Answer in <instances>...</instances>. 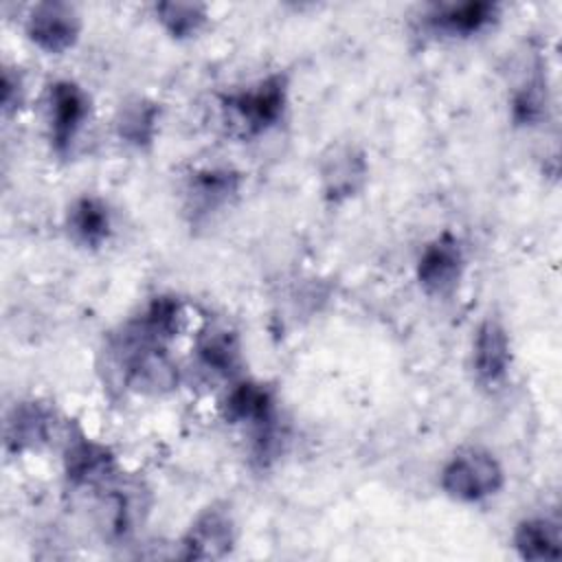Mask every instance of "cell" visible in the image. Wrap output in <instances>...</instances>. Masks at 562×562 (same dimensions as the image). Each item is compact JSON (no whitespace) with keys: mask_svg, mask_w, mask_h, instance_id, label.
Instances as JSON below:
<instances>
[{"mask_svg":"<svg viewBox=\"0 0 562 562\" xmlns=\"http://www.w3.org/2000/svg\"><path fill=\"white\" fill-rule=\"evenodd\" d=\"M288 105V79L281 72L268 75L255 86L224 99L228 121L244 134H261L277 125Z\"/></svg>","mask_w":562,"mask_h":562,"instance_id":"1","label":"cell"},{"mask_svg":"<svg viewBox=\"0 0 562 562\" xmlns=\"http://www.w3.org/2000/svg\"><path fill=\"white\" fill-rule=\"evenodd\" d=\"M224 411L231 422L248 424L257 432V446L261 450L268 448L277 422L274 397L268 386L250 380L235 384L224 400Z\"/></svg>","mask_w":562,"mask_h":562,"instance_id":"4","label":"cell"},{"mask_svg":"<svg viewBox=\"0 0 562 562\" xmlns=\"http://www.w3.org/2000/svg\"><path fill=\"white\" fill-rule=\"evenodd\" d=\"M156 123H158V108L151 101L140 97L121 105L116 114L119 136L134 147H143L151 143L156 134Z\"/></svg>","mask_w":562,"mask_h":562,"instance_id":"16","label":"cell"},{"mask_svg":"<svg viewBox=\"0 0 562 562\" xmlns=\"http://www.w3.org/2000/svg\"><path fill=\"white\" fill-rule=\"evenodd\" d=\"M66 226L75 241L97 248L110 237L112 220H110V211L103 200L83 195V198H77L68 206Z\"/></svg>","mask_w":562,"mask_h":562,"instance_id":"12","label":"cell"},{"mask_svg":"<svg viewBox=\"0 0 562 562\" xmlns=\"http://www.w3.org/2000/svg\"><path fill=\"white\" fill-rule=\"evenodd\" d=\"M514 547L522 560H558L562 555L560 525L542 516L525 518L514 531Z\"/></svg>","mask_w":562,"mask_h":562,"instance_id":"13","label":"cell"},{"mask_svg":"<svg viewBox=\"0 0 562 562\" xmlns=\"http://www.w3.org/2000/svg\"><path fill=\"white\" fill-rule=\"evenodd\" d=\"M22 97V81L18 75H11L9 68H4L2 72V105L9 112L11 108H15L20 103Z\"/></svg>","mask_w":562,"mask_h":562,"instance_id":"20","label":"cell"},{"mask_svg":"<svg viewBox=\"0 0 562 562\" xmlns=\"http://www.w3.org/2000/svg\"><path fill=\"white\" fill-rule=\"evenodd\" d=\"M90 114V97L70 79H59L48 88L50 140L57 151L70 147Z\"/></svg>","mask_w":562,"mask_h":562,"instance_id":"7","label":"cell"},{"mask_svg":"<svg viewBox=\"0 0 562 562\" xmlns=\"http://www.w3.org/2000/svg\"><path fill=\"white\" fill-rule=\"evenodd\" d=\"M53 417L50 411L40 402H20L7 415L4 443L11 452L37 448L50 437Z\"/></svg>","mask_w":562,"mask_h":562,"instance_id":"10","label":"cell"},{"mask_svg":"<svg viewBox=\"0 0 562 562\" xmlns=\"http://www.w3.org/2000/svg\"><path fill=\"white\" fill-rule=\"evenodd\" d=\"M81 31V18L68 2H40L26 18V33L46 53L68 50Z\"/></svg>","mask_w":562,"mask_h":562,"instance_id":"6","label":"cell"},{"mask_svg":"<svg viewBox=\"0 0 562 562\" xmlns=\"http://www.w3.org/2000/svg\"><path fill=\"white\" fill-rule=\"evenodd\" d=\"M237 184H239V178L233 171H222V169L200 171L191 180L193 204L202 206L204 211L215 209L237 191Z\"/></svg>","mask_w":562,"mask_h":562,"instance_id":"17","label":"cell"},{"mask_svg":"<svg viewBox=\"0 0 562 562\" xmlns=\"http://www.w3.org/2000/svg\"><path fill=\"white\" fill-rule=\"evenodd\" d=\"M364 173L367 165L360 154H356L351 147L334 149L331 156H327L321 167L325 195L334 202L351 198L362 184Z\"/></svg>","mask_w":562,"mask_h":562,"instance_id":"11","label":"cell"},{"mask_svg":"<svg viewBox=\"0 0 562 562\" xmlns=\"http://www.w3.org/2000/svg\"><path fill=\"white\" fill-rule=\"evenodd\" d=\"M463 250L454 235L441 233L417 259V281L430 296H448L463 274Z\"/></svg>","mask_w":562,"mask_h":562,"instance_id":"3","label":"cell"},{"mask_svg":"<svg viewBox=\"0 0 562 562\" xmlns=\"http://www.w3.org/2000/svg\"><path fill=\"white\" fill-rule=\"evenodd\" d=\"M156 15L173 37H191L206 22V7L198 2H160L156 4Z\"/></svg>","mask_w":562,"mask_h":562,"instance_id":"18","label":"cell"},{"mask_svg":"<svg viewBox=\"0 0 562 562\" xmlns=\"http://www.w3.org/2000/svg\"><path fill=\"white\" fill-rule=\"evenodd\" d=\"M509 362L512 347L505 327L496 318H485L479 325L472 345V367L476 380L485 386L498 384L507 375Z\"/></svg>","mask_w":562,"mask_h":562,"instance_id":"8","label":"cell"},{"mask_svg":"<svg viewBox=\"0 0 562 562\" xmlns=\"http://www.w3.org/2000/svg\"><path fill=\"white\" fill-rule=\"evenodd\" d=\"M235 544V522L228 509L206 507L187 529L180 540V558L184 560H215L224 558Z\"/></svg>","mask_w":562,"mask_h":562,"instance_id":"5","label":"cell"},{"mask_svg":"<svg viewBox=\"0 0 562 562\" xmlns=\"http://www.w3.org/2000/svg\"><path fill=\"white\" fill-rule=\"evenodd\" d=\"M195 356L202 369L222 378L235 375L241 364L237 336L231 329H220V327H211L198 338Z\"/></svg>","mask_w":562,"mask_h":562,"instance_id":"15","label":"cell"},{"mask_svg":"<svg viewBox=\"0 0 562 562\" xmlns=\"http://www.w3.org/2000/svg\"><path fill=\"white\" fill-rule=\"evenodd\" d=\"M439 483L450 498L476 503L494 496L503 487V468L490 452L470 448L450 457Z\"/></svg>","mask_w":562,"mask_h":562,"instance_id":"2","label":"cell"},{"mask_svg":"<svg viewBox=\"0 0 562 562\" xmlns=\"http://www.w3.org/2000/svg\"><path fill=\"white\" fill-rule=\"evenodd\" d=\"M544 88H547L544 81L540 77H533L514 94L512 114L518 123L531 125L544 116V110H547V90Z\"/></svg>","mask_w":562,"mask_h":562,"instance_id":"19","label":"cell"},{"mask_svg":"<svg viewBox=\"0 0 562 562\" xmlns=\"http://www.w3.org/2000/svg\"><path fill=\"white\" fill-rule=\"evenodd\" d=\"M64 468L75 485H101L114 474L116 461L108 446L79 435L66 446Z\"/></svg>","mask_w":562,"mask_h":562,"instance_id":"9","label":"cell"},{"mask_svg":"<svg viewBox=\"0 0 562 562\" xmlns=\"http://www.w3.org/2000/svg\"><path fill=\"white\" fill-rule=\"evenodd\" d=\"M498 7L492 2H461L435 7L428 22L448 35H474L494 22Z\"/></svg>","mask_w":562,"mask_h":562,"instance_id":"14","label":"cell"}]
</instances>
